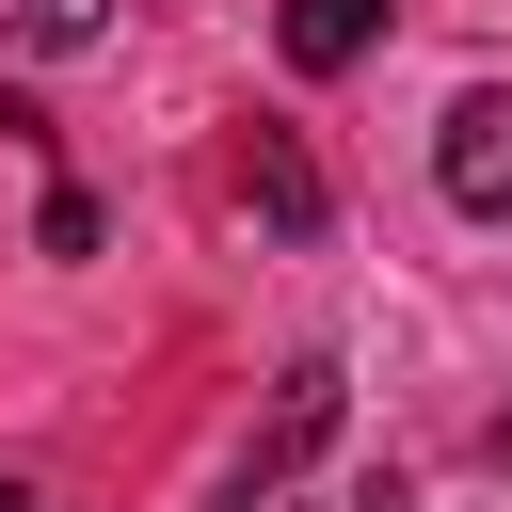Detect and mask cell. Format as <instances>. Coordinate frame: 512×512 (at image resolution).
<instances>
[{
    "mask_svg": "<svg viewBox=\"0 0 512 512\" xmlns=\"http://www.w3.org/2000/svg\"><path fill=\"white\" fill-rule=\"evenodd\" d=\"M432 176H448V208H464V224H512V80H464V96H448Z\"/></svg>",
    "mask_w": 512,
    "mask_h": 512,
    "instance_id": "obj_1",
    "label": "cell"
},
{
    "mask_svg": "<svg viewBox=\"0 0 512 512\" xmlns=\"http://www.w3.org/2000/svg\"><path fill=\"white\" fill-rule=\"evenodd\" d=\"M320 432H336V352H304V368L272 384V416H256V464H240V496H272V480H288V464H304Z\"/></svg>",
    "mask_w": 512,
    "mask_h": 512,
    "instance_id": "obj_2",
    "label": "cell"
},
{
    "mask_svg": "<svg viewBox=\"0 0 512 512\" xmlns=\"http://www.w3.org/2000/svg\"><path fill=\"white\" fill-rule=\"evenodd\" d=\"M272 48H288L304 80H336V64H368V48H384V0H288V16H272Z\"/></svg>",
    "mask_w": 512,
    "mask_h": 512,
    "instance_id": "obj_3",
    "label": "cell"
},
{
    "mask_svg": "<svg viewBox=\"0 0 512 512\" xmlns=\"http://www.w3.org/2000/svg\"><path fill=\"white\" fill-rule=\"evenodd\" d=\"M240 192H256V224H272V240H320V160H304L288 128H256V160H240Z\"/></svg>",
    "mask_w": 512,
    "mask_h": 512,
    "instance_id": "obj_4",
    "label": "cell"
},
{
    "mask_svg": "<svg viewBox=\"0 0 512 512\" xmlns=\"http://www.w3.org/2000/svg\"><path fill=\"white\" fill-rule=\"evenodd\" d=\"M112 48V0H0V64H80Z\"/></svg>",
    "mask_w": 512,
    "mask_h": 512,
    "instance_id": "obj_5",
    "label": "cell"
},
{
    "mask_svg": "<svg viewBox=\"0 0 512 512\" xmlns=\"http://www.w3.org/2000/svg\"><path fill=\"white\" fill-rule=\"evenodd\" d=\"M0 512H48V496H32V480H0Z\"/></svg>",
    "mask_w": 512,
    "mask_h": 512,
    "instance_id": "obj_6",
    "label": "cell"
},
{
    "mask_svg": "<svg viewBox=\"0 0 512 512\" xmlns=\"http://www.w3.org/2000/svg\"><path fill=\"white\" fill-rule=\"evenodd\" d=\"M496 464H512V416H496Z\"/></svg>",
    "mask_w": 512,
    "mask_h": 512,
    "instance_id": "obj_7",
    "label": "cell"
}]
</instances>
